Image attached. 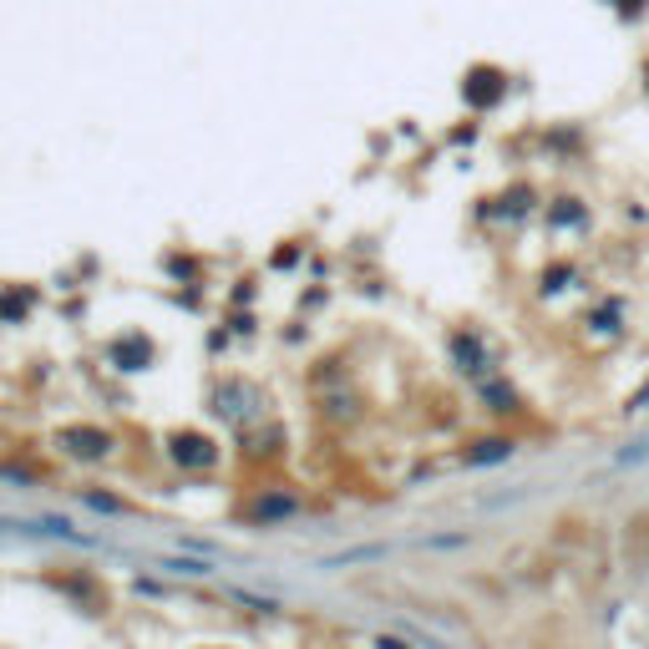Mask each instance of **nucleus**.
<instances>
[{"label":"nucleus","instance_id":"obj_1","mask_svg":"<svg viewBox=\"0 0 649 649\" xmlns=\"http://www.w3.org/2000/svg\"><path fill=\"white\" fill-rule=\"evenodd\" d=\"M208 416L234 426V432H254L269 416V391L249 375H218L208 391Z\"/></svg>","mask_w":649,"mask_h":649},{"label":"nucleus","instance_id":"obj_2","mask_svg":"<svg viewBox=\"0 0 649 649\" xmlns=\"http://www.w3.org/2000/svg\"><path fill=\"white\" fill-rule=\"evenodd\" d=\"M51 446H56V457L76 462V467H96V462H107L117 452V432L102 426V421H66L51 432Z\"/></svg>","mask_w":649,"mask_h":649},{"label":"nucleus","instance_id":"obj_3","mask_svg":"<svg viewBox=\"0 0 649 649\" xmlns=\"http://www.w3.org/2000/svg\"><path fill=\"white\" fill-rule=\"evenodd\" d=\"M163 457H168L183 477H208V472H218V462H224V442L198 432V426H173V432L163 436Z\"/></svg>","mask_w":649,"mask_h":649},{"label":"nucleus","instance_id":"obj_4","mask_svg":"<svg viewBox=\"0 0 649 649\" xmlns=\"http://www.w3.org/2000/svg\"><path fill=\"white\" fill-rule=\"evenodd\" d=\"M446 356H452V365H457L467 381L497 375V356H493V346H487V336H482L477 324H457V330L446 336Z\"/></svg>","mask_w":649,"mask_h":649},{"label":"nucleus","instance_id":"obj_5","mask_svg":"<svg viewBox=\"0 0 649 649\" xmlns=\"http://www.w3.org/2000/svg\"><path fill=\"white\" fill-rule=\"evenodd\" d=\"M507 86H513V76L503 72V66H493V61H477V66H467L462 72V102H467V112H497L507 102Z\"/></svg>","mask_w":649,"mask_h":649},{"label":"nucleus","instance_id":"obj_6","mask_svg":"<svg viewBox=\"0 0 649 649\" xmlns=\"http://www.w3.org/2000/svg\"><path fill=\"white\" fill-rule=\"evenodd\" d=\"M102 361L117 375H143L157 365V340L143 336V330H122V336H112L107 346H102Z\"/></svg>","mask_w":649,"mask_h":649},{"label":"nucleus","instance_id":"obj_7","mask_svg":"<svg viewBox=\"0 0 649 649\" xmlns=\"http://www.w3.org/2000/svg\"><path fill=\"white\" fill-rule=\"evenodd\" d=\"M305 513V497L300 493H285V487H259L254 503L244 507V523L254 528H279V523H295Z\"/></svg>","mask_w":649,"mask_h":649},{"label":"nucleus","instance_id":"obj_8","mask_svg":"<svg viewBox=\"0 0 649 649\" xmlns=\"http://www.w3.org/2000/svg\"><path fill=\"white\" fill-rule=\"evenodd\" d=\"M51 589L66 594V599H72L76 609H86V614H102V609H107V589H102V578L86 574V568H66V574H51Z\"/></svg>","mask_w":649,"mask_h":649},{"label":"nucleus","instance_id":"obj_9","mask_svg":"<svg viewBox=\"0 0 649 649\" xmlns=\"http://www.w3.org/2000/svg\"><path fill=\"white\" fill-rule=\"evenodd\" d=\"M517 457V436L507 432H493V436H472V442H462L457 462L462 467H503V462Z\"/></svg>","mask_w":649,"mask_h":649},{"label":"nucleus","instance_id":"obj_10","mask_svg":"<svg viewBox=\"0 0 649 649\" xmlns=\"http://www.w3.org/2000/svg\"><path fill=\"white\" fill-rule=\"evenodd\" d=\"M625 558H629V574L635 578L649 574V507L625 523Z\"/></svg>","mask_w":649,"mask_h":649},{"label":"nucleus","instance_id":"obj_11","mask_svg":"<svg viewBox=\"0 0 649 649\" xmlns=\"http://www.w3.org/2000/svg\"><path fill=\"white\" fill-rule=\"evenodd\" d=\"M533 208H538V193H533L528 183H513V188H507L503 198H493V208H482V214H497V218H507V224H517V218H528Z\"/></svg>","mask_w":649,"mask_h":649},{"label":"nucleus","instance_id":"obj_12","mask_svg":"<svg viewBox=\"0 0 649 649\" xmlns=\"http://www.w3.org/2000/svg\"><path fill=\"white\" fill-rule=\"evenodd\" d=\"M548 229L554 234H568V229H589V204H584V198H554V204H548Z\"/></svg>","mask_w":649,"mask_h":649},{"label":"nucleus","instance_id":"obj_13","mask_svg":"<svg viewBox=\"0 0 649 649\" xmlns=\"http://www.w3.org/2000/svg\"><path fill=\"white\" fill-rule=\"evenodd\" d=\"M37 310V289L31 285H0V324H25Z\"/></svg>","mask_w":649,"mask_h":649},{"label":"nucleus","instance_id":"obj_14","mask_svg":"<svg viewBox=\"0 0 649 649\" xmlns=\"http://www.w3.org/2000/svg\"><path fill=\"white\" fill-rule=\"evenodd\" d=\"M625 300H619V295H609V300H599L594 305L589 315H584V324H589L594 336H619V330H625Z\"/></svg>","mask_w":649,"mask_h":649},{"label":"nucleus","instance_id":"obj_15","mask_svg":"<svg viewBox=\"0 0 649 649\" xmlns=\"http://www.w3.org/2000/svg\"><path fill=\"white\" fill-rule=\"evenodd\" d=\"M76 497H82V503L92 507V513H102V517H137V513H143L137 503H127V497L107 493V487H102V493H96V487H82Z\"/></svg>","mask_w":649,"mask_h":649},{"label":"nucleus","instance_id":"obj_16","mask_svg":"<svg viewBox=\"0 0 649 649\" xmlns=\"http://www.w3.org/2000/svg\"><path fill=\"white\" fill-rule=\"evenodd\" d=\"M477 396L487 401V411H517V391H513V381H503V375H487V381H477Z\"/></svg>","mask_w":649,"mask_h":649},{"label":"nucleus","instance_id":"obj_17","mask_svg":"<svg viewBox=\"0 0 649 649\" xmlns=\"http://www.w3.org/2000/svg\"><path fill=\"white\" fill-rule=\"evenodd\" d=\"M163 269H168L173 279H178V285H198V279H204V265H198V259H193V254H163Z\"/></svg>","mask_w":649,"mask_h":649},{"label":"nucleus","instance_id":"obj_18","mask_svg":"<svg viewBox=\"0 0 649 649\" xmlns=\"http://www.w3.org/2000/svg\"><path fill=\"white\" fill-rule=\"evenodd\" d=\"M574 279H578V265H574V259H554V265L543 269V295H564Z\"/></svg>","mask_w":649,"mask_h":649},{"label":"nucleus","instance_id":"obj_19","mask_svg":"<svg viewBox=\"0 0 649 649\" xmlns=\"http://www.w3.org/2000/svg\"><path fill=\"white\" fill-rule=\"evenodd\" d=\"M0 477H6V482H21V487H37L41 472L31 467V462H0Z\"/></svg>","mask_w":649,"mask_h":649},{"label":"nucleus","instance_id":"obj_20","mask_svg":"<svg viewBox=\"0 0 649 649\" xmlns=\"http://www.w3.org/2000/svg\"><path fill=\"white\" fill-rule=\"evenodd\" d=\"M163 568H168V574H183V578H204L214 564H198V558H168Z\"/></svg>","mask_w":649,"mask_h":649},{"label":"nucleus","instance_id":"obj_21","mask_svg":"<svg viewBox=\"0 0 649 649\" xmlns=\"http://www.w3.org/2000/svg\"><path fill=\"white\" fill-rule=\"evenodd\" d=\"M639 462H649V436H645V442H635V446H625V452H619V467H639Z\"/></svg>","mask_w":649,"mask_h":649},{"label":"nucleus","instance_id":"obj_22","mask_svg":"<svg viewBox=\"0 0 649 649\" xmlns=\"http://www.w3.org/2000/svg\"><path fill=\"white\" fill-rule=\"evenodd\" d=\"M614 11H619V21H639L649 11V0H614Z\"/></svg>","mask_w":649,"mask_h":649},{"label":"nucleus","instance_id":"obj_23","mask_svg":"<svg viewBox=\"0 0 649 649\" xmlns=\"http://www.w3.org/2000/svg\"><path fill=\"white\" fill-rule=\"evenodd\" d=\"M645 411H649V381H645V385H639L635 396H629V401H625V416H645Z\"/></svg>","mask_w":649,"mask_h":649},{"label":"nucleus","instance_id":"obj_24","mask_svg":"<svg viewBox=\"0 0 649 649\" xmlns=\"http://www.w3.org/2000/svg\"><path fill=\"white\" fill-rule=\"evenodd\" d=\"M300 265V244H295V249H279L275 259H269V269H295Z\"/></svg>","mask_w":649,"mask_h":649},{"label":"nucleus","instance_id":"obj_25","mask_svg":"<svg viewBox=\"0 0 649 649\" xmlns=\"http://www.w3.org/2000/svg\"><path fill=\"white\" fill-rule=\"evenodd\" d=\"M208 350H214V356L218 350H229V330H208Z\"/></svg>","mask_w":649,"mask_h":649},{"label":"nucleus","instance_id":"obj_26","mask_svg":"<svg viewBox=\"0 0 649 649\" xmlns=\"http://www.w3.org/2000/svg\"><path fill=\"white\" fill-rule=\"evenodd\" d=\"M375 649H411L406 639H396V635H375Z\"/></svg>","mask_w":649,"mask_h":649},{"label":"nucleus","instance_id":"obj_27","mask_svg":"<svg viewBox=\"0 0 649 649\" xmlns=\"http://www.w3.org/2000/svg\"><path fill=\"white\" fill-rule=\"evenodd\" d=\"M645 82H649V66H645Z\"/></svg>","mask_w":649,"mask_h":649}]
</instances>
